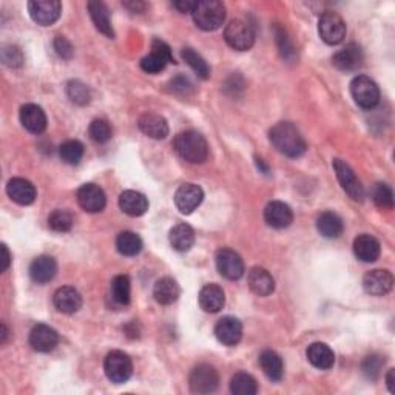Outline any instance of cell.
<instances>
[{"instance_id":"1","label":"cell","mask_w":395,"mask_h":395,"mask_svg":"<svg viewBox=\"0 0 395 395\" xmlns=\"http://www.w3.org/2000/svg\"><path fill=\"white\" fill-rule=\"evenodd\" d=\"M268 138L280 153L289 157L302 156L307 148L303 134L290 122H278L273 125L268 131Z\"/></svg>"},{"instance_id":"2","label":"cell","mask_w":395,"mask_h":395,"mask_svg":"<svg viewBox=\"0 0 395 395\" xmlns=\"http://www.w3.org/2000/svg\"><path fill=\"white\" fill-rule=\"evenodd\" d=\"M175 152L190 164H202L209 157V145L202 134L193 130L179 133L173 142Z\"/></svg>"},{"instance_id":"3","label":"cell","mask_w":395,"mask_h":395,"mask_svg":"<svg viewBox=\"0 0 395 395\" xmlns=\"http://www.w3.org/2000/svg\"><path fill=\"white\" fill-rule=\"evenodd\" d=\"M192 15L198 28L215 31L226 20V6L218 0H202V2H196Z\"/></svg>"},{"instance_id":"4","label":"cell","mask_w":395,"mask_h":395,"mask_svg":"<svg viewBox=\"0 0 395 395\" xmlns=\"http://www.w3.org/2000/svg\"><path fill=\"white\" fill-rule=\"evenodd\" d=\"M351 94L355 104L365 110H373L380 102V89L368 76H357L351 82Z\"/></svg>"},{"instance_id":"5","label":"cell","mask_w":395,"mask_h":395,"mask_svg":"<svg viewBox=\"0 0 395 395\" xmlns=\"http://www.w3.org/2000/svg\"><path fill=\"white\" fill-rule=\"evenodd\" d=\"M107 378L115 384H122L130 380L133 374V363L127 354L122 351H112L104 361Z\"/></svg>"},{"instance_id":"6","label":"cell","mask_w":395,"mask_h":395,"mask_svg":"<svg viewBox=\"0 0 395 395\" xmlns=\"http://www.w3.org/2000/svg\"><path fill=\"white\" fill-rule=\"evenodd\" d=\"M224 39L233 50L247 51L255 44V33L244 20H232L224 30Z\"/></svg>"},{"instance_id":"7","label":"cell","mask_w":395,"mask_h":395,"mask_svg":"<svg viewBox=\"0 0 395 395\" xmlns=\"http://www.w3.org/2000/svg\"><path fill=\"white\" fill-rule=\"evenodd\" d=\"M318 33L326 44L338 45L346 37V23L342 19V15H338L334 11H326L320 18Z\"/></svg>"},{"instance_id":"8","label":"cell","mask_w":395,"mask_h":395,"mask_svg":"<svg viewBox=\"0 0 395 395\" xmlns=\"http://www.w3.org/2000/svg\"><path fill=\"white\" fill-rule=\"evenodd\" d=\"M171 62H175V59H173L170 46L160 39H155L152 42V53L141 60V68L148 75H157Z\"/></svg>"},{"instance_id":"9","label":"cell","mask_w":395,"mask_h":395,"mask_svg":"<svg viewBox=\"0 0 395 395\" xmlns=\"http://www.w3.org/2000/svg\"><path fill=\"white\" fill-rule=\"evenodd\" d=\"M334 170L338 183L342 184L343 190L349 195L354 201L361 202L365 200V188H363L360 179L355 175V171L351 169L349 164H346L342 160H334Z\"/></svg>"},{"instance_id":"10","label":"cell","mask_w":395,"mask_h":395,"mask_svg":"<svg viewBox=\"0 0 395 395\" xmlns=\"http://www.w3.org/2000/svg\"><path fill=\"white\" fill-rule=\"evenodd\" d=\"M188 384L195 394H212L218 389L219 374L210 365H200L192 370L188 377Z\"/></svg>"},{"instance_id":"11","label":"cell","mask_w":395,"mask_h":395,"mask_svg":"<svg viewBox=\"0 0 395 395\" xmlns=\"http://www.w3.org/2000/svg\"><path fill=\"white\" fill-rule=\"evenodd\" d=\"M28 13L39 25L48 27L60 18L62 5L58 0H33L28 2Z\"/></svg>"},{"instance_id":"12","label":"cell","mask_w":395,"mask_h":395,"mask_svg":"<svg viewBox=\"0 0 395 395\" xmlns=\"http://www.w3.org/2000/svg\"><path fill=\"white\" fill-rule=\"evenodd\" d=\"M216 267L218 272L224 278L236 281L244 275V261L242 258L232 249H221L216 254Z\"/></svg>"},{"instance_id":"13","label":"cell","mask_w":395,"mask_h":395,"mask_svg":"<svg viewBox=\"0 0 395 395\" xmlns=\"http://www.w3.org/2000/svg\"><path fill=\"white\" fill-rule=\"evenodd\" d=\"M202 200H204L202 188L192 183L183 184L175 193L176 207L181 213H184V215H190L192 212H195L201 205Z\"/></svg>"},{"instance_id":"14","label":"cell","mask_w":395,"mask_h":395,"mask_svg":"<svg viewBox=\"0 0 395 395\" xmlns=\"http://www.w3.org/2000/svg\"><path fill=\"white\" fill-rule=\"evenodd\" d=\"M363 287H365L366 294L374 297H383L389 294L394 287V276L389 271H383V268H375L365 275L363 278Z\"/></svg>"},{"instance_id":"15","label":"cell","mask_w":395,"mask_h":395,"mask_svg":"<svg viewBox=\"0 0 395 395\" xmlns=\"http://www.w3.org/2000/svg\"><path fill=\"white\" fill-rule=\"evenodd\" d=\"M77 202L89 213L102 212L107 204V198L102 188L96 184H84L77 190Z\"/></svg>"},{"instance_id":"16","label":"cell","mask_w":395,"mask_h":395,"mask_svg":"<svg viewBox=\"0 0 395 395\" xmlns=\"http://www.w3.org/2000/svg\"><path fill=\"white\" fill-rule=\"evenodd\" d=\"M59 343L58 332L46 325H37L30 332V344L36 352H51Z\"/></svg>"},{"instance_id":"17","label":"cell","mask_w":395,"mask_h":395,"mask_svg":"<svg viewBox=\"0 0 395 395\" xmlns=\"http://www.w3.org/2000/svg\"><path fill=\"white\" fill-rule=\"evenodd\" d=\"M365 54H363L361 46L357 44H349L344 48L337 51L332 58L334 65L342 71H355L363 65Z\"/></svg>"},{"instance_id":"18","label":"cell","mask_w":395,"mask_h":395,"mask_svg":"<svg viewBox=\"0 0 395 395\" xmlns=\"http://www.w3.org/2000/svg\"><path fill=\"white\" fill-rule=\"evenodd\" d=\"M215 335L218 342L224 346H236L241 342L242 325L238 318L224 317L221 318L215 326Z\"/></svg>"},{"instance_id":"19","label":"cell","mask_w":395,"mask_h":395,"mask_svg":"<svg viewBox=\"0 0 395 395\" xmlns=\"http://www.w3.org/2000/svg\"><path fill=\"white\" fill-rule=\"evenodd\" d=\"M264 219L273 228H286L294 221V212L283 201H272L266 205Z\"/></svg>"},{"instance_id":"20","label":"cell","mask_w":395,"mask_h":395,"mask_svg":"<svg viewBox=\"0 0 395 395\" xmlns=\"http://www.w3.org/2000/svg\"><path fill=\"white\" fill-rule=\"evenodd\" d=\"M6 193L14 202L20 205L33 204L37 196L36 187L31 184L28 179L23 178H13L10 183L6 184Z\"/></svg>"},{"instance_id":"21","label":"cell","mask_w":395,"mask_h":395,"mask_svg":"<svg viewBox=\"0 0 395 395\" xmlns=\"http://www.w3.org/2000/svg\"><path fill=\"white\" fill-rule=\"evenodd\" d=\"M139 130L152 139H165L169 136V124L165 117L156 113H144L138 121Z\"/></svg>"},{"instance_id":"22","label":"cell","mask_w":395,"mask_h":395,"mask_svg":"<svg viewBox=\"0 0 395 395\" xmlns=\"http://www.w3.org/2000/svg\"><path fill=\"white\" fill-rule=\"evenodd\" d=\"M54 307L62 313H76L82 307V297L75 287H60L53 297Z\"/></svg>"},{"instance_id":"23","label":"cell","mask_w":395,"mask_h":395,"mask_svg":"<svg viewBox=\"0 0 395 395\" xmlns=\"http://www.w3.org/2000/svg\"><path fill=\"white\" fill-rule=\"evenodd\" d=\"M20 122L23 129L33 134H41L46 129L45 112L34 104H27L20 108Z\"/></svg>"},{"instance_id":"24","label":"cell","mask_w":395,"mask_h":395,"mask_svg":"<svg viewBox=\"0 0 395 395\" xmlns=\"http://www.w3.org/2000/svg\"><path fill=\"white\" fill-rule=\"evenodd\" d=\"M200 306L204 312L216 313L223 309L226 304V295L223 287H219L218 284H207L200 292Z\"/></svg>"},{"instance_id":"25","label":"cell","mask_w":395,"mask_h":395,"mask_svg":"<svg viewBox=\"0 0 395 395\" xmlns=\"http://www.w3.org/2000/svg\"><path fill=\"white\" fill-rule=\"evenodd\" d=\"M58 272V264L56 259L48 255L37 257L30 266V276L31 280L37 284H45L50 283Z\"/></svg>"},{"instance_id":"26","label":"cell","mask_w":395,"mask_h":395,"mask_svg":"<svg viewBox=\"0 0 395 395\" xmlns=\"http://www.w3.org/2000/svg\"><path fill=\"white\" fill-rule=\"evenodd\" d=\"M354 252L363 263H374L380 257V242H378L374 236L370 235H360L354 241Z\"/></svg>"},{"instance_id":"27","label":"cell","mask_w":395,"mask_h":395,"mask_svg":"<svg viewBox=\"0 0 395 395\" xmlns=\"http://www.w3.org/2000/svg\"><path fill=\"white\" fill-rule=\"evenodd\" d=\"M247 283L250 290L258 297H267L275 290V280L263 267H254L249 272Z\"/></svg>"},{"instance_id":"28","label":"cell","mask_w":395,"mask_h":395,"mask_svg":"<svg viewBox=\"0 0 395 395\" xmlns=\"http://www.w3.org/2000/svg\"><path fill=\"white\" fill-rule=\"evenodd\" d=\"M307 360L311 365L321 370H328L335 363V354L326 343H313L307 347Z\"/></svg>"},{"instance_id":"29","label":"cell","mask_w":395,"mask_h":395,"mask_svg":"<svg viewBox=\"0 0 395 395\" xmlns=\"http://www.w3.org/2000/svg\"><path fill=\"white\" fill-rule=\"evenodd\" d=\"M119 207L129 216H142L148 210V200L139 192L125 190L119 196Z\"/></svg>"},{"instance_id":"30","label":"cell","mask_w":395,"mask_h":395,"mask_svg":"<svg viewBox=\"0 0 395 395\" xmlns=\"http://www.w3.org/2000/svg\"><path fill=\"white\" fill-rule=\"evenodd\" d=\"M89 11L91 15V20L94 27L104 36L113 39L115 30L112 25V18H110V11L105 4L102 2H89Z\"/></svg>"},{"instance_id":"31","label":"cell","mask_w":395,"mask_h":395,"mask_svg":"<svg viewBox=\"0 0 395 395\" xmlns=\"http://www.w3.org/2000/svg\"><path fill=\"white\" fill-rule=\"evenodd\" d=\"M181 295L179 284L170 278V276H165V278L157 280L155 287H153V297L160 304L169 306L176 302Z\"/></svg>"},{"instance_id":"32","label":"cell","mask_w":395,"mask_h":395,"mask_svg":"<svg viewBox=\"0 0 395 395\" xmlns=\"http://www.w3.org/2000/svg\"><path fill=\"white\" fill-rule=\"evenodd\" d=\"M259 366L268 380L281 382L284 377V363L283 358L275 351H264L259 355Z\"/></svg>"},{"instance_id":"33","label":"cell","mask_w":395,"mask_h":395,"mask_svg":"<svg viewBox=\"0 0 395 395\" xmlns=\"http://www.w3.org/2000/svg\"><path fill=\"white\" fill-rule=\"evenodd\" d=\"M170 244L178 252H187L195 244V232L188 224H176L170 231Z\"/></svg>"},{"instance_id":"34","label":"cell","mask_w":395,"mask_h":395,"mask_svg":"<svg viewBox=\"0 0 395 395\" xmlns=\"http://www.w3.org/2000/svg\"><path fill=\"white\" fill-rule=\"evenodd\" d=\"M317 228L318 232L325 236V238H338L343 233V221L337 213L334 212H323L317 219Z\"/></svg>"},{"instance_id":"35","label":"cell","mask_w":395,"mask_h":395,"mask_svg":"<svg viewBox=\"0 0 395 395\" xmlns=\"http://www.w3.org/2000/svg\"><path fill=\"white\" fill-rule=\"evenodd\" d=\"M116 249L124 257H134L142 250V240L134 232H122L116 240Z\"/></svg>"},{"instance_id":"36","label":"cell","mask_w":395,"mask_h":395,"mask_svg":"<svg viewBox=\"0 0 395 395\" xmlns=\"http://www.w3.org/2000/svg\"><path fill=\"white\" fill-rule=\"evenodd\" d=\"M231 391L235 395H255L258 392V384L250 374L238 373L232 377Z\"/></svg>"},{"instance_id":"37","label":"cell","mask_w":395,"mask_h":395,"mask_svg":"<svg viewBox=\"0 0 395 395\" xmlns=\"http://www.w3.org/2000/svg\"><path fill=\"white\" fill-rule=\"evenodd\" d=\"M112 297L116 303L129 304L131 299V283L127 275H117L112 281Z\"/></svg>"},{"instance_id":"38","label":"cell","mask_w":395,"mask_h":395,"mask_svg":"<svg viewBox=\"0 0 395 395\" xmlns=\"http://www.w3.org/2000/svg\"><path fill=\"white\" fill-rule=\"evenodd\" d=\"M181 54H183V59L187 62V65L190 67L201 79L210 77V67L207 65V62H205L193 48H188L187 46V48H183Z\"/></svg>"},{"instance_id":"39","label":"cell","mask_w":395,"mask_h":395,"mask_svg":"<svg viewBox=\"0 0 395 395\" xmlns=\"http://www.w3.org/2000/svg\"><path fill=\"white\" fill-rule=\"evenodd\" d=\"M59 155H60V160L65 164H70V165L79 164L84 156L82 142H79V141L64 142V144H62L59 148Z\"/></svg>"},{"instance_id":"40","label":"cell","mask_w":395,"mask_h":395,"mask_svg":"<svg viewBox=\"0 0 395 395\" xmlns=\"http://www.w3.org/2000/svg\"><path fill=\"white\" fill-rule=\"evenodd\" d=\"M75 219L71 216V213L67 210H54L51 215L48 216V226L53 232L58 233H65L70 232L71 227H73Z\"/></svg>"},{"instance_id":"41","label":"cell","mask_w":395,"mask_h":395,"mask_svg":"<svg viewBox=\"0 0 395 395\" xmlns=\"http://www.w3.org/2000/svg\"><path fill=\"white\" fill-rule=\"evenodd\" d=\"M275 41H276V45H278L280 53L284 59L289 62L295 60V58H297L295 46H294V44H292L287 31L280 25L275 27Z\"/></svg>"},{"instance_id":"42","label":"cell","mask_w":395,"mask_h":395,"mask_svg":"<svg viewBox=\"0 0 395 395\" xmlns=\"http://www.w3.org/2000/svg\"><path fill=\"white\" fill-rule=\"evenodd\" d=\"M373 200L377 207L382 210H392L394 207V193L388 184L378 183L373 188Z\"/></svg>"},{"instance_id":"43","label":"cell","mask_w":395,"mask_h":395,"mask_svg":"<svg viewBox=\"0 0 395 395\" xmlns=\"http://www.w3.org/2000/svg\"><path fill=\"white\" fill-rule=\"evenodd\" d=\"M67 94L68 98L75 102L77 105H86L90 104L91 94L89 86L82 84L81 81H71L67 85Z\"/></svg>"},{"instance_id":"44","label":"cell","mask_w":395,"mask_h":395,"mask_svg":"<svg viewBox=\"0 0 395 395\" xmlns=\"http://www.w3.org/2000/svg\"><path fill=\"white\" fill-rule=\"evenodd\" d=\"M89 134L94 142L104 144V142H108L112 139L113 130H112V125H110L105 119H94L89 127Z\"/></svg>"},{"instance_id":"45","label":"cell","mask_w":395,"mask_h":395,"mask_svg":"<svg viewBox=\"0 0 395 395\" xmlns=\"http://www.w3.org/2000/svg\"><path fill=\"white\" fill-rule=\"evenodd\" d=\"M383 366H384V358L382 357V355L374 354L363 360L361 370H363V374H365V377L369 378V380H377V378L382 374Z\"/></svg>"},{"instance_id":"46","label":"cell","mask_w":395,"mask_h":395,"mask_svg":"<svg viewBox=\"0 0 395 395\" xmlns=\"http://www.w3.org/2000/svg\"><path fill=\"white\" fill-rule=\"evenodd\" d=\"M2 62L6 67L19 68L23 64V54L14 45H5L2 48Z\"/></svg>"},{"instance_id":"47","label":"cell","mask_w":395,"mask_h":395,"mask_svg":"<svg viewBox=\"0 0 395 395\" xmlns=\"http://www.w3.org/2000/svg\"><path fill=\"white\" fill-rule=\"evenodd\" d=\"M54 50L59 54L62 59H71L75 54V48L71 42L64 36H58L54 39Z\"/></svg>"},{"instance_id":"48","label":"cell","mask_w":395,"mask_h":395,"mask_svg":"<svg viewBox=\"0 0 395 395\" xmlns=\"http://www.w3.org/2000/svg\"><path fill=\"white\" fill-rule=\"evenodd\" d=\"M170 85H171V90L173 91L181 93V94H186V96H187L188 93H192V90H193L192 82L188 81L186 76H176L175 79H171Z\"/></svg>"},{"instance_id":"49","label":"cell","mask_w":395,"mask_h":395,"mask_svg":"<svg viewBox=\"0 0 395 395\" xmlns=\"http://www.w3.org/2000/svg\"><path fill=\"white\" fill-rule=\"evenodd\" d=\"M173 6L181 13H192L193 8L196 6V2H190V0H179V2L173 4Z\"/></svg>"},{"instance_id":"50","label":"cell","mask_w":395,"mask_h":395,"mask_svg":"<svg viewBox=\"0 0 395 395\" xmlns=\"http://www.w3.org/2000/svg\"><path fill=\"white\" fill-rule=\"evenodd\" d=\"M124 6L129 8L131 13H138L139 14V13H142V11L145 10L147 5L144 2H139V0H138V2H134V0H133V2H125Z\"/></svg>"},{"instance_id":"51","label":"cell","mask_w":395,"mask_h":395,"mask_svg":"<svg viewBox=\"0 0 395 395\" xmlns=\"http://www.w3.org/2000/svg\"><path fill=\"white\" fill-rule=\"evenodd\" d=\"M2 254H4V267H2V272H6L8 267L11 264V257H10V252H8V247L5 244H2Z\"/></svg>"},{"instance_id":"52","label":"cell","mask_w":395,"mask_h":395,"mask_svg":"<svg viewBox=\"0 0 395 395\" xmlns=\"http://www.w3.org/2000/svg\"><path fill=\"white\" fill-rule=\"evenodd\" d=\"M394 375H395V369H391L388 375H386V384H388V388L391 392H395V388H394Z\"/></svg>"},{"instance_id":"53","label":"cell","mask_w":395,"mask_h":395,"mask_svg":"<svg viewBox=\"0 0 395 395\" xmlns=\"http://www.w3.org/2000/svg\"><path fill=\"white\" fill-rule=\"evenodd\" d=\"M257 165H258V169H261L266 175H268V167L264 164L263 160H259V157H257Z\"/></svg>"},{"instance_id":"54","label":"cell","mask_w":395,"mask_h":395,"mask_svg":"<svg viewBox=\"0 0 395 395\" xmlns=\"http://www.w3.org/2000/svg\"><path fill=\"white\" fill-rule=\"evenodd\" d=\"M6 337H8V330H6V326L2 323V343L6 342Z\"/></svg>"}]
</instances>
